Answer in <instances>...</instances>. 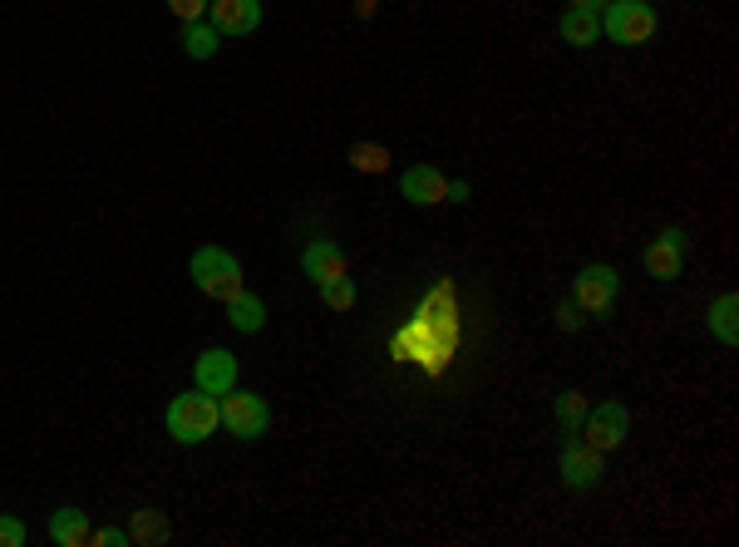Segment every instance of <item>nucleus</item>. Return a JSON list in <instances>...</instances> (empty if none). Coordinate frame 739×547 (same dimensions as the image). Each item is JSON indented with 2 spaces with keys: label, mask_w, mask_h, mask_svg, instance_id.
<instances>
[{
  "label": "nucleus",
  "mask_w": 739,
  "mask_h": 547,
  "mask_svg": "<svg viewBox=\"0 0 739 547\" xmlns=\"http://www.w3.org/2000/svg\"><path fill=\"white\" fill-rule=\"evenodd\" d=\"M163 424H168V434L178 444H203L213 440L217 430H222V409H217V395H207V390H188V395H173L168 415H163Z\"/></svg>",
  "instance_id": "nucleus-1"
},
{
  "label": "nucleus",
  "mask_w": 739,
  "mask_h": 547,
  "mask_svg": "<svg viewBox=\"0 0 739 547\" xmlns=\"http://www.w3.org/2000/svg\"><path fill=\"white\" fill-rule=\"evenodd\" d=\"M188 271H193L198 291L213 296V301H222V306L242 291V262H237L227 247H198L193 262H188Z\"/></svg>",
  "instance_id": "nucleus-2"
},
{
  "label": "nucleus",
  "mask_w": 739,
  "mask_h": 547,
  "mask_svg": "<svg viewBox=\"0 0 739 547\" xmlns=\"http://www.w3.org/2000/svg\"><path fill=\"white\" fill-rule=\"evenodd\" d=\"M217 409H222V430L232 434V440L252 444L271 430V405L262 395H252V390H227V395L217 399Z\"/></svg>",
  "instance_id": "nucleus-3"
},
{
  "label": "nucleus",
  "mask_w": 739,
  "mask_h": 547,
  "mask_svg": "<svg viewBox=\"0 0 739 547\" xmlns=\"http://www.w3.org/2000/svg\"><path fill=\"white\" fill-rule=\"evenodd\" d=\"M601 35L616 44H646L655 35V11L646 0H607L601 5Z\"/></svg>",
  "instance_id": "nucleus-4"
},
{
  "label": "nucleus",
  "mask_w": 739,
  "mask_h": 547,
  "mask_svg": "<svg viewBox=\"0 0 739 547\" xmlns=\"http://www.w3.org/2000/svg\"><path fill=\"white\" fill-rule=\"evenodd\" d=\"M616 291H622V277H616V267H607V262L582 267L577 281H572V301H577L582 316H591V321H607L611 306H616Z\"/></svg>",
  "instance_id": "nucleus-5"
},
{
  "label": "nucleus",
  "mask_w": 739,
  "mask_h": 547,
  "mask_svg": "<svg viewBox=\"0 0 739 547\" xmlns=\"http://www.w3.org/2000/svg\"><path fill=\"white\" fill-rule=\"evenodd\" d=\"M558 473H562V483H568L572 494H591V488L601 483V473H607V463H601V449H591L582 434H562Z\"/></svg>",
  "instance_id": "nucleus-6"
},
{
  "label": "nucleus",
  "mask_w": 739,
  "mask_h": 547,
  "mask_svg": "<svg viewBox=\"0 0 739 547\" xmlns=\"http://www.w3.org/2000/svg\"><path fill=\"white\" fill-rule=\"evenodd\" d=\"M626 434H632V415H626L622 399H601L597 409L587 405V419H582V440H587L591 449L611 454L616 444H626Z\"/></svg>",
  "instance_id": "nucleus-7"
},
{
  "label": "nucleus",
  "mask_w": 739,
  "mask_h": 547,
  "mask_svg": "<svg viewBox=\"0 0 739 547\" xmlns=\"http://www.w3.org/2000/svg\"><path fill=\"white\" fill-rule=\"evenodd\" d=\"M686 252H690V237L680 232V227H665V232L655 237L651 247H646V257H641L646 277H655V281H675L680 271H686Z\"/></svg>",
  "instance_id": "nucleus-8"
},
{
  "label": "nucleus",
  "mask_w": 739,
  "mask_h": 547,
  "mask_svg": "<svg viewBox=\"0 0 739 547\" xmlns=\"http://www.w3.org/2000/svg\"><path fill=\"white\" fill-rule=\"evenodd\" d=\"M207 21L217 25L222 40H242V35H252L262 25V0H213Z\"/></svg>",
  "instance_id": "nucleus-9"
},
{
  "label": "nucleus",
  "mask_w": 739,
  "mask_h": 547,
  "mask_svg": "<svg viewBox=\"0 0 739 547\" xmlns=\"http://www.w3.org/2000/svg\"><path fill=\"white\" fill-rule=\"evenodd\" d=\"M444 188H449V178H444L434 163H409L405 173H399V198L415 207H429V203H444Z\"/></svg>",
  "instance_id": "nucleus-10"
},
{
  "label": "nucleus",
  "mask_w": 739,
  "mask_h": 547,
  "mask_svg": "<svg viewBox=\"0 0 739 547\" xmlns=\"http://www.w3.org/2000/svg\"><path fill=\"white\" fill-rule=\"evenodd\" d=\"M193 376H198V390L222 399L227 390H237V355L232 351H203L193 365Z\"/></svg>",
  "instance_id": "nucleus-11"
},
{
  "label": "nucleus",
  "mask_w": 739,
  "mask_h": 547,
  "mask_svg": "<svg viewBox=\"0 0 739 547\" xmlns=\"http://www.w3.org/2000/svg\"><path fill=\"white\" fill-rule=\"evenodd\" d=\"M301 271L321 287V281H331V277H345V252L335 247V242H326V237H316V242H306V252H301Z\"/></svg>",
  "instance_id": "nucleus-12"
},
{
  "label": "nucleus",
  "mask_w": 739,
  "mask_h": 547,
  "mask_svg": "<svg viewBox=\"0 0 739 547\" xmlns=\"http://www.w3.org/2000/svg\"><path fill=\"white\" fill-rule=\"evenodd\" d=\"M89 513L85 508H54L50 513V543L54 547H89Z\"/></svg>",
  "instance_id": "nucleus-13"
},
{
  "label": "nucleus",
  "mask_w": 739,
  "mask_h": 547,
  "mask_svg": "<svg viewBox=\"0 0 739 547\" xmlns=\"http://www.w3.org/2000/svg\"><path fill=\"white\" fill-rule=\"evenodd\" d=\"M558 35L572 44V50H587V44L601 40V11H577V5H568L558 21Z\"/></svg>",
  "instance_id": "nucleus-14"
},
{
  "label": "nucleus",
  "mask_w": 739,
  "mask_h": 547,
  "mask_svg": "<svg viewBox=\"0 0 739 547\" xmlns=\"http://www.w3.org/2000/svg\"><path fill=\"white\" fill-rule=\"evenodd\" d=\"M705 326H710V335H715L719 345H739V296L735 291H725V296L710 301Z\"/></svg>",
  "instance_id": "nucleus-15"
},
{
  "label": "nucleus",
  "mask_w": 739,
  "mask_h": 547,
  "mask_svg": "<svg viewBox=\"0 0 739 547\" xmlns=\"http://www.w3.org/2000/svg\"><path fill=\"white\" fill-rule=\"evenodd\" d=\"M227 321H232V331L257 335L262 326H267V301L252 296V291H237V296L227 301Z\"/></svg>",
  "instance_id": "nucleus-16"
},
{
  "label": "nucleus",
  "mask_w": 739,
  "mask_h": 547,
  "mask_svg": "<svg viewBox=\"0 0 739 547\" xmlns=\"http://www.w3.org/2000/svg\"><path fill=\"white\" fill-rule=\"evenodd\" d=\"M168 537H173L168 513H158V508H139V513L129 518V543H139V547H158V543H168Z\"/></svg>",
  "instance_id": "nucleus-17"
},
{
  "label": "nucleus",
  "mask_w": 739,
  "mask_h": 547,
  "mask_svg": "<svg viewBox=\"0 0 739 547\" xmlns=\"http://www.w3.org/2000/svg\"><path fill=\"white\" fill-rule=\"evenodd\" d=\"M182 50H188V60H213L217 50H222V35H217V25L207 21H188L182 25Z\"/></svg>",
  "instance_id": "nucleus-18"
},
{
  "label": "nucleus",
  "mask_w": 739,
  "mask_h": 547,
  "mask_svg": "<svg viewBox=\"0 0 739 547\" xmlns=\"http://www.w3.org/2000/svg\"><path fill=\"white\" fill-rule=\"evenodd\" d=\"M390 149L385 143H355L351 149V168L355 173H370V178H380V173H390Z\"/></svg>",
  "instance_id": "nucleus-19"
},
{
  "label": "nucleus",
  "mask_w": 739,
  "mask_h": 547,
  "mask_svg": "<svg viewBox=\"0 0 739 547\" xmlns=\"http://www.w3.org/2000/svg\"><path fill=\"white\" fill-rule=\"evenodd\" d=\"M582 419H587V395H582V390H562V395H558L562 434H582Z\"/></svg>",
  "instance_id": "nucleus-20"
},
{
  "label": "nucleus",
  "mask_w": 739,
  "mask_h": 547,
  "mask_svg": "<svg viewBox=\"0 0 739 547\" xmlns=\"http://www.w3.org/2000/svg\"><path fill=\"white\" fill-rule=\"evenodd\" d=\"M321 301L331 306V311H351V306H355V277H351V271H345V277L321 281Z\"/></svg>",
  "instance_id": "nucleus-21"
},
{
  "label": "nucleus",
  "mask_w": 739,
  "mask_h": 547,
  "mask_svg": "<svg viewBox=\"0 0 739 547\" xmlns=\"http://www.w3.org/2000/svg\"><path fill=\"white\" fill-rule=\"evenodd\" d=\"M25 523L15 513H0V547H25Z\"/></svg>",
  "instance_id": "nucleus-22"
},
{
  "label": "nucleus",
  "mask_w": 739,
  "mask_h": 547,
  "mask_svg": "<svg viewBox=\"0 0 739 547\" xmlns=\"http://www.w3.org/2000/svg\"><path fill=\"white\" fill-rule=\"evenodd\" d=\"M207 5H213V0H168V11L178 15L182 25H188V21H203V15H207Z\"/></svg>",
  "instance_id": "nucleus-23"
},
{
  "label": "nucleus",
  "mask_w": 739,
  "mask_h": 547,
  "mask_svg": "<svg viewBox=\"0 0 739 547\" xmlns=\"http://www.w3.org/2000/svg\"><path fill=\"white\" fill-rule=\"evenodd\" d=\"M129 543V527H94V533H89V547H124Z\"/></svg>",
  "instance_id": "nucleus-24"
},
{
  "label": "nucleus",
  "mask_w": 739,
  "mask_h": 547,
  "mask_svg": "<svg viewBox=\"0 0 739 547\" xmlns=\"http://www.w3.org/2000/svg\"><path fill=\"white\" fill-rule=\"evenodd\" d=\"M558 326H562V331H568V335H572V331H582V326H587V316H582V306H577V301H572V296H568V301H562V306H558Z\"/></svg>",
  "instance_id": "nucleus-25"
},
{
  "label": "nucleus",
  "mask_w": 739,
  "mask_h": 547,
  "mask_svg": "<svg viewBox=\"0 0 739 547\" xmlns=\"http://www.w3.org/2000/svg\"><path fill=\"white\" fill-rule=\"evenodd\" d=\"M473 198V188L463 178H449V188H444V203H469Z\"/></svg>",
  "instance_id": "nucleus-26"
},
{
  "label": "nucleus",
  "mask_w": 739,
  "mask_h": 547,
  "mask_svg": "<svg viewBox=\"0 0 739 547\" xmlns=\"http://www.w3.org/2000/svg\"><path fill=\"white\" fill-rule=\"evenodd\" d=\"M568 5H577V11H601L607 0H568Z\"/></svg>",
  "instance_id": "nucleus-27"
},
{
  "label": "nucleus",
  "mask_w": 739,
  "mask_h": 547,
  "mask_svg": "<svg viewBox=\"0 0 739 547\" xmlns=\"http://www.w3.org/2000/svg\"><path fill=\"white\" fill-rule=\"evenodd\" d=\"M360 15H375V0H360Z\"/></svg>",
  "instance_id": "nucleus-28"
}]
</instances>
